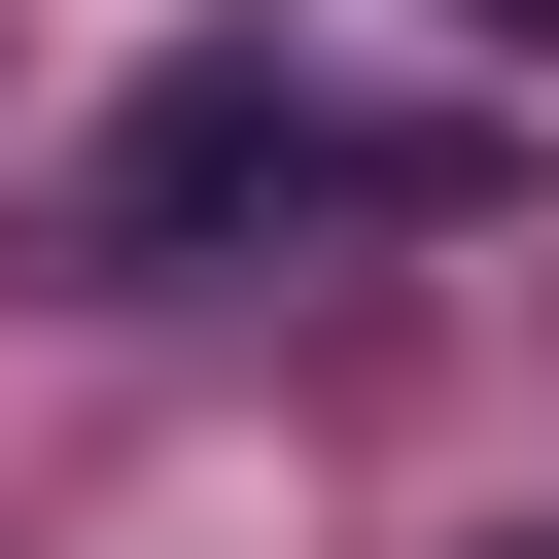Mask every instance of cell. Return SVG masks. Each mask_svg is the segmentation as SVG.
<instances>
[{
  "label": "cell",
  "instance_id": "obj_1",
  "mask_svg": "<svg viewBox=\"0 0 559 559\" xmlns=\"http://www.w3.org/2000/svg\"><path fill=\"white\" fill-rule=\"evenodd\" d=\"M349 210H454V105H349L280 0H245V35H175V70L105 105V175H70V245H105V280H210V245H349Z\"/></svg>",
  "mask_w": 559,
  "mask_h": 559
},
{
  "label": "cell",
  "instance_id": "obj_2",
  "mask_svg": "<svg viewBox=\"0 0 559 559\" xmlns=\"http://www.w3.org/2000/svg\"><path fill=\"white\" fill-rule=\"evenodd\" d=\"M489 559H559V524H489Z\"/></svg>",
  "mask_w": 559,
  "mask_h": 559
}]
</instances>
